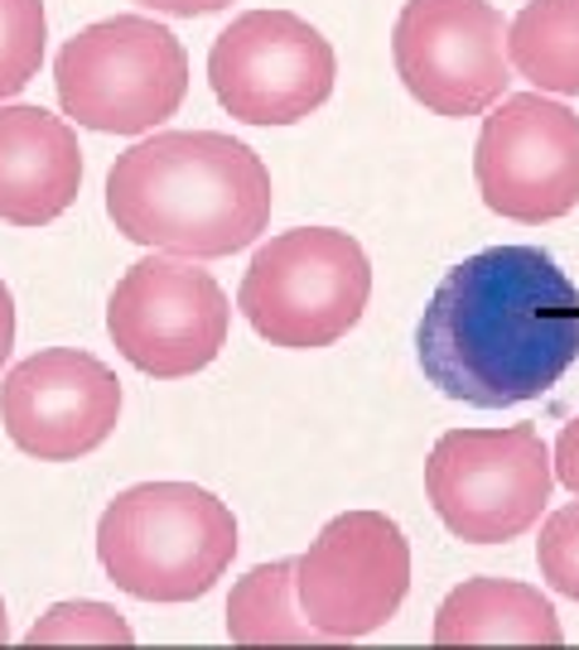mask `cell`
<instances>
[{
	"mask_svg": "<svg viewBox=\"0 0 579 650\" xmlns=\"http://www.w3.org/2000/svg\"><path fill=\"white\" fill-rule=\"evenodd\" d=\"M415 362L440 395L473 409L541 401L579 362V289L541 246H488L434 285Z\"/></svg>",
	"mask_w": 579,
	"mask_h": 650,
	"instance_id": "obj_1",
	"label": "cell"
},
{
	"mask_svg": "<svg viewBox=\"0 0 579 650\" xmlns=\"http://www.w3.org/2000/svg\"><path fill=\"white\" fill-rule=\"evenodd\" d=\"M271 207V169L222 130H155L107 169L112 227L165 256H236L261 242Z\"/></svg>",
	"mask_w": 579,
	"mask_h": 650,
	"instance_id": "obj_2",
	"label": "cell"
},
{
	"mask_svg": "<svg viewBox=\"0 0 579 650\" xmlns=\"http://www.w3.org/2000/svg\"><path fill=\"white\" fill-rule=\"evenodd\" d=\"M97 560L126 598L193 603L236 560V515L208 487L136 482L97 521Z\"/></svg>",
	"mask_w": 579,
	"mask_h": 650,
	"instance_id": "obj_3",
	"label": "cell"
},
{
	"mask_svg": "<svg viewBox=\"0 0 579 650\" xmlns=\"http://www.w3.org/2000/svg\"><path fill=\"white\" fill-rule=\"evenodd\" d=\"M372 260L338 227H295L256 246L236 289V309L256 338L285 352L334 348L362 323Z\"/></svg>",
	"mask_w": 579,
	"mask_h": 650,
	"instance_id": "obj_4",
	"label": "cell"
},
{
	"mask_svg": "<svg viewBox=\"0 0 579 650\" xmlns=\"http://www.w3.org/2000/svg\"><path fill=\"white\" fill-rule=\"evenodd\" d=\"M63 116L102 136H145L189 97V53L150 15H112L77 30L54 58Z\"/></svg>",
	"mask_w": 579,
	"mask_h": 650,
	"instance_id": "obj_5",
	"label": "cell"
},
{
	"mask_svg": "<svg viewBox=\"0 0 579 650\" xmlns=\"http://www.w3.org/2000/svg\"><path fill=\"white\" fill-rule=\"evenodd\" d=\"M556 468L536 424L450 429L425 458V497L464 545H507L541 525Z\"/></svg>",
	"mask_w": 579,
	"mask_h": 650,
	"instance_id": "obj_6",
	"label": "cell"
},
{
	"mask_svg": "<svg viewBox=\"0 0 579 650\" xmlns=\"http://www.w3.org/2000/svg\"><path fill=\"white\" fill-rule=\"evenodd\" d=\"M232 303L203 260L150 251L116 280L107 299V333L116 352L155 381H183L213 366L228 348Z\"/></svg>",
	"mask_w": 579,
	"mask_h": 650,
	"instance_id": "obj_7",
	"label": "cell"
},
{
	"mask_svg": "<svg viewBox=\"0 0 579 650\" xmlns=\"http://www.w3.org/2000/svg\"><path fill=\"white\" fill-rule=\"evenodd\" d=\"M411 593V540L381 511L334 515L295 554L299 612L324 641H362L401 612Z\"/></svg>",
	"mask_w": 579,
	"mask_h": 650,
	"instance_id": "obj_8",
	"label": "cell"
},
{
	"mask_svg": "<svg viewBox=\"0 0 579 650\" xmlns=\"http://www.w3.org/2000/svg\"><path fill=\"white\" fill-rule=\"evenodd\" d=\"M334 44L295 10H246L208 49L222 111L246 126H295L334 97Z\"/></svg>",
	"mask_w": 579,
	"mask_h": 650,
	"instance_id": "obj_9",
	"label": "cell"
},
{
	"mask_svg": "<svg viewBox=\"0 0 579 650\" xmlns=\"http://www.w3.org/2000/svg\"><path fill=\"white\" fill-rule=\"evenodd\" d=\"M406 92L434 116H483L507 97V20L488 0H406L391 30Z\"/></svg>",
	"mask_w": 579,
	"mask_h": 650,
	"instance_id": "obj_10",
	"label": "cell"
},
{
	"mask_svg": "<svg viewBox=\"0 0 579 650\" xmlns=\"http://www.w3.org/2000/svg\"><path fill=\"white\" fill-rule=\"evenodd\" d=\"M473 179L488 212L522 227L570 217L579 207V116L546 92L488 106L473 145Z\"/></svg>",
	"mask_w": 579,
	"mask_h": 650,
	"instance_id": "obj_11",
	"label": "cell"
},
{
	"mask_svg": "<svg viewBox=\"0 0 579 650\" xmlns=\"http://www.w3.org/2000/svg\"><path fill=\"white\" fill-rule=\"evenodd\" d=\"M0 424L24 458L77 462L122 424V381L83 348H39L0 381Z\"/></svg>",
	"mask_w": 579,
	"mask_h": 650,
	"instance_id": "obj_12",
	"label": "cell"
},
{
	"mask_svg": "<svg viewBox=\"0 0 579 650\" xmlns=\"http://www.w3.org/2000/svg\"><path fill=\"white\" fill-rule=\"evenodd\" d=\"M83 193V145L73 121L44 106L0 102V222L49 227Z\"/></svg>",
	"mask_w": 579,
	"mask_h": 650,
	"instance_id": "obj_13",
	"label": "cell"
},
{
	"mask_svg": "<svg viewBox=\"0 0 579 650\" xmlns=\"http://www.w3.org/2000/svg\"><path fill=\"white\" fill-rule=\"evenodd\" d=\"M430 641L444 650H556L565 646V627L536 583L478 574L450 588L434 612Z\"/></svg>",
	"mask_w": 579,
	"mask_h": 650,
	"instance_id": "obj_14",
	"label": "cell"
},
{
	"mask_svg": "<svg viewBox=\"0 0 579 650\" xmlns=\"http://www.w3.org/2000/svg\"><path fill=\"white\" fill-rule=\"evenodd\" d=\"M507 63L536 92L579 97V0H526L507 24Z\"/></svg>",
	"mask_w": 579,
	"mask_h": 650,
	"instance_id": "obj_15",
	"label": "cell"
},
{
	"mask_svg": "<svg viewBox=\"0 0 579 650\" xmlns=\"http://www.w3.org/2000/svg\"><path fill=\"white\" fill-rule=\"evenodd\" d=\"M228 641L246 650L266 646H324L295 598V560L256 564L232 583L228 598Z\"/></svg>",
	"mask_w": 579,
	"mask_h": 650,
	"instance_id": "obj_16",
	"label": "cell"
},
{
	"mask_svg": "<svg viewBox=\"0 0 579 650\" xmlns=\"http://www.w3.org/2000/svg\"><path fill=\"white\" fill-rule=\"evenodd\" d=\"M24 646H87V650H130L136 631L130 621L116 612L112 603L97 598H77V603H54L44 617H34V627L24 631Z\"/></svg>",
	"mask_w": 579,
	"mask_h": 650,
	"instance_id": "obj_17",
	"label": "cell"
},
{
	"mask_svg": "<svg viewBox=\"0 0 579 650\" xmlns=\"http://www.w3.org/2000/svg\"><path fill=\"white\" fill-rule=\"evenodd\" d=\"M49 15L44 0H0V102L20 97L44 68Z\"/></svg>",
	"mask_w": 579,
	"mask_h": 650,
	"instance_id": "obj_18",
	"label": "cell"
},
{
	"mask_svg": "<svg viewBox=\"0 0 579 650\" xmlns=\"http://www.w3.org/2000/svg\"><path fill=\"white\" fill-rule=\"evenodd\" d=\"M536 568H541L546 588L560 598L579 603V497L565 501L541 521V540H536Z\"/></svg>",
	"mask_w": 579,
	"mask_h": 650,
	"instance_id": "obj_19",
	"label": "cell"
},
{
	"mask_svg": "<svg viewBox=\"0 0 579 650\" xmlns=\"http://www.w3.org/2000/svg\"><path fill=\"white\" fill-rule=\"evenodd\" d=\"M550 468H556V482L570 487V492L579 497V415L560 429L556 448H550Z\"/></svg>",
	"mask_w": 579,
	"mask_h": 650,
	"instance_id": "obj_20",
	"label": "cell"
},
{
	"mask_svg": "<svg viewBox=\"0 0 579 650\" xmlns=\"http://www.w3.org/2000/svg\"><path fill=\"white\" fill-rule=\"evenodd\" d=\"M136 6L155 10V15H179V20H193V15H213V10H228L232 0H136Z\"/></svg>",
	"mask_w": 579,
	"mask_h": 650,
	"instance_id": "obj_21",
	"label": "cell"
},
{
	"mask_svg": "<svg viewBox=\"0 0 579 650\" xmlns=\"http://www.w3.org/2000/svg\"><path fill=\"white\" fill-rule=\"evenodd\" d=\"M10 348H15V295L0 280V366L10 362Z\"/></svg>",
	"mask_w": 579,
	"mask_h": 650,
	"instance_id": "obj_22",
	"label": "cell"
},
{
	"mask_svg": "<svg viewBox=\"0 0 579 650\" xmlns=\"http://www.w3.org/2000/svg\"><path fill=\"white\" fill-rule=\"evenodd\" d=\"M10 641V617H6V598H0V646Z\"/></svg>",
	"mask_w": 579,
	"mask_h": 650,
	"instance_id": "obj_23",
	"label": "cell"
}]
</instances>
